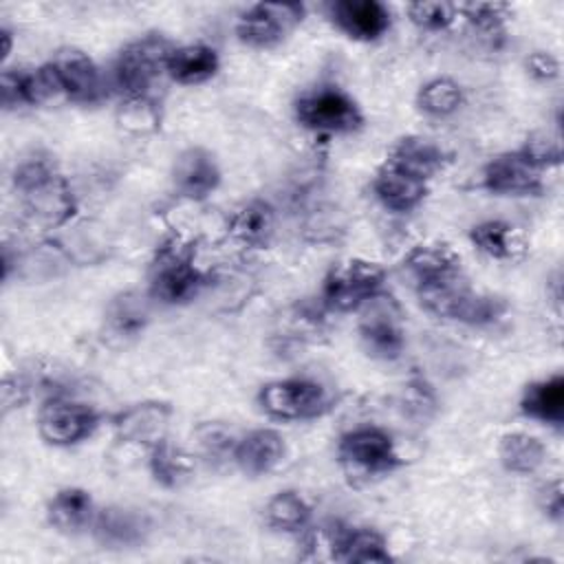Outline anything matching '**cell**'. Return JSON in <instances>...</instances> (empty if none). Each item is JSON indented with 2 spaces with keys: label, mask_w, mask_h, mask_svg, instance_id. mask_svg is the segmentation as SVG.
I'll list each match as a JSON object with an SVG mask.
<instances>
[{
  "label": "cell",
  "mask_w": 564,
  "mask_h": 564,
  "mask_svg": "<svg viewBox=\"0 0 564 564\" xmlns=\"http://www.w3.org/2000/svg\"><path fill=\"white\" fill-rule=\"evenodd\" d=\"M13 185L26 216L44 227L64 225L75 212L66 178L42 159L24 161L13 174Z\"/></svg>",
  "instance_id": "1"
},
{
  "label": "cell",
  "mask_w": 564,
  "mask_h": 564,
  "mask_svg": "<svg viewBox=\"0 0 564 564\" xmlns=\"http://www.w3.org/2000/svg\"><path fill=\"white\" fill-rule=\"evenodd\" d=\"M205 275L194 264V245L181 236L165 238L156 251L150 267V293L165 304H178L192 300Z\"/></svg>",
  "instance_id": "2"
},
{
  "label": "cell",
  "mask_w": 564,
  "mask_h": 564,
  "mask_svg": "<svg viewBox=\"0 0 564 564\" xmlns=\"http://www.w3.org/2000/svg\"><path fill=\"white\" fill-rule=\"evenodd\" d=\"M419 297L430 313L471 326L491 324L507 311L500 297L471 291L458 275L419 286Z\"/></svg>",
  "instance_id": "3"
},
{
  "label": "cell",
  "mask_w": 564,
  "mask_h": 564,
  "mask_svg": "<svg viewBox=\"0 0 564 564\" xmlns=\"http://www.w3.org/2000/svg\"><path fill=\"white\" fill-rule=\"evenodd\" d=\"M172 46L161 35H145L128 44L115 62V84L128 99L148 97L154 79L167 70Z\"/></svg>",
  "instance_id": "4"
},
{
  "label": "cell",
  "mask_w": 564,
  "mask_h": 564,
  "mask_svg": "<svg viewBox=\"0 0 564 564\" xmlns=\"http://www.w3.org/2000/svg\"><path fill=\"white\" fill-rule=\"evenodd\" d=\"M386 271L377 262L348 260L330 269L322 286V302L335 311H352L379 295Z\"/></svg>",
  "instance_id": "5"
},
{
  "label": "cell",
  "mask_w": 564,
  "mask_h": 564,
  "mask_svg": "<svg viewBox=\"0 0 564 564\" xmlns=\"http://www.w3.org/2000/svg\"><path fill=\"white\" fill-rule=\"evenodd\" d=\"M297 121L315 132H352L361 126L357 104L337 86H319L295 101Z\"/></svg>",
  "instance_id": "6"
},
{
  "label": "cell",
  "mask_w": 564,
  "mask_h": 564,
  "mask_svg": "<svg viewBox=\"0 0 564 564\" xmlns=\"http://www.w3.org/2000/svg\"><path fill=\"white\" fill-rule=\"evenodd\" d=\"M258 401L275 419H311L328 408L326 390L311 379H284L267 383Z\"/></svg>",
  "instance_id": "7"
},
{
  "label": "cell",
  "mask_w": 564,
  "mask_h": 564,
  "mask_svg": "<svg viewBox=\"0 0 564 564\" xmlns=\"http://www.w3.org/2000/svg\"><path fill=\"white\" fill-rule=\"evenodd\" d=\"M361 306L366 308L361 313L359 335L366 350L379 359H397L405 346V337L394 302L375 295Z\"/></svg>",
  "instance_id": "8"
},
{
  "label": "cell",
  "mask_w": 564,
  "mask_h": 564,
  "mask_svg": "<svg viewBox=\"0 0 564 564\" xmlns=\"http://www.w3.org/2000/svg\"><path fill=\"white\" fill-rule=\"evenodd\" d=\"M97 427V412L79 401L51 399L40 412V434L53 445L84 441Z\"/></svg>",
  "instance_id": "9"
},
{
  "label": "cell",
  "mask_w": 564,
  "mask_h": 564,
  "mask_svg": "<svg viewBox=\"0 0 564 564\" xmlns=\"http://www.w3.org/2000/svg\"><path fill=\"white\" fill-rule=\"evenodd\" d=\"M304 7L302 4H256L251 7L238 22V37L258 48L273 46L282 40V35L302 20Z\"/></svg>",
  "instance_id": "10"
},
{
  "label": "cell",
  "mask_w": 564,
  "mask_h": 564,
  "mask_svg": "<svg viewBox=\"0 0 564 564\" xmlns=\"http://www.w3.org/2000/svg\"><path fill=\"white\" fill-rule=\"evenodd\" d=\"M339 456L370 474L390 471L399 465V454L390 434L379 427H357L341 436Z\"/></svg>",
  "instance_id": "11"
},
{
  "label": "cell",
  "mask_w": 564,
  "mask_h": 564,
  "mask_svg": "<svg viewBox=\"0 0 564 564\" xmlns=\"http://www.w3.org/2000/svg\"><path fill=\"white\" fill-rule=\"evenodd\" d=\"M482 183L494 194H538L542 189V170L518 150L489 161L482 174Z\"/></svg>",
  "instance_id": "12"
},
{
  "label": "cell",
  "mask_w": 564,
  "mask_h": 564,
  "mask_svg": "<svg viewBox=\"0 0 564 564\" xmlns=\"http://www.w3.org/2000/svg\"><path fill=\"white\" fill-rule=\"evenodd\" d=\"M2 106L15 108L24 104H42L62 93L53 64H44L35 70H4L2 73Z\"/></svg>",
  "instance_id": "13"
},
{
  "label": "cell",
  "mask_w": 564,
  "mask_h": 564,
  "mask_svg": "<svg viewBox=\"0 0 564 564\" xmlns=\"http://www.w3.org/2000/svg\"><path fill=\"white\" fill-rule=\"evenodd\" d=\"M170 419H172V410L167 403L145 401L119 412L115 416V432L123 441L152 447L154 443L165 438Z\"/></svg>",
  "instance_id": "14"
},
{
  "label": "cell",
  "mask_w": 564,
  "mask_h": 564,
  "mask_svg": "<svg viewBox=\"0 0 564 564\" xmlns=\"http://www.w3.org/2000/svg\"><path fill=\"white\" fill-rule=\"evenodd\" d=\"M51 64L66 97L75 101H95L101 95L99 70L86 53L77 48H62Z\"/></svg>",
  "instance_id": "15"
},
{
  "label": "cell",
  "mask_w": 564,
  "mask_h": 564,
  "mask_svg": "<svg viewBox=\"0 0 564 564\" xmlns=\"http://www.w3.org/2000/svg\"><path fill=\"white\" fill-rule=\"evenodd\" d=\"M330 18L355 40H377L390 26V11L377 0H339L330 4Z\"/></svg>",
  "instance_id": "16"
},
{
  "label": "cell",
  "mask_w": 564,
  "mask_h": 564,
  "mask_svg": "<svg viewBox=\"0 0 564 564\" xmlns=\"http://www.w3.org/2000/svg\"><path fill=\"white\" fill-rule=\"evenodd\" d=\"M218 183L220 170L207 150L189 148L176 159L174 185L183 196L192 200H203L218 187Z\"/></svg>",
  "instance_id": "17"
},
{
  "label": "cell",
  "mask_w": 564,
  "mask_h": 564,
  "mask_svg": "<svg viewBox=\"0 0 564 564\" xmlns=\"http://www.w3.org/2000/svg\"><path fill=\"white\" fill-rule=\"evenodd\" d=\"M93 533L104 546H110V549L134 546L143 542L148 533V520L132 509L108 507L95 513Z\"/></svg>",
  "instance_id": "18"
},
{
  "label": "cell",
  "mask_w": 564,
  "mask_h": 564,
  "mask_svg": "<svg viewBox=\"0 0 564 564\" xmlns=\"http://www.w3.org/2000/svg\"><path fill=\"white\" fill-rule=\"evenodd\" d=\"M372 189H375L377 198L392 212L414 209L427 192L423 178L412 176L392 163H386L377 172V176L372 181Z\"/></svg>",
  "instance_id": "19"
},
{
  "label": "cell",
  "mask_w": 564,
  "mask_h": 564,
  "mask_svg": "<svg viewBox=\"0 0 564 564\" xmlns=\"http://www.w3.org/2000/svg\"><path fill=\"white\" fill-rule=\"evenodd\" d=\"M284 456V441L275 430H253L234 447V460L247 474H267Z\"/></svg>",
  "instance_id": "20"
},
{
  "label": "cell",
  "mask_w": 564,
  "mask_h": 564,
  "mask_svg": "<svg viewBox=\"0 0 564 564\" xmlns=\"http://www.w3.org/2000/svg\"><path fill=\"white\" fill-rule=\"evenodd\" d=\"M328 546L333 557L341 562H388L390 553L386 540L372 529H330Z\"/></svg>",
  "instance_id": "21"
},
{
  "label": "cell",
  "mask_w": 564,
  "mask_h": 564,
  "mask_svg": "<svg viewBox=\"0 0 564 564\" xmlns=\"http://www.w3.org/2000/svg\"><path fill=\"white\" fill-rule=\"evenodd\" d=\"M405 267L423 286L458 275L460 258L447 245H419L408 253Z\"/></svg>",
  "instance_id": "22"
},
{
  "label": "cell",
  "mask_w": 564,
  "mask_h": 564,
  "mask_svg": "<svg viewBox=\"0 0 564 564\" xmlns=\"http://www.w3.org/2000/svg\"><path fill=\"white\" fill-rule=\"evenodd\" d=\"M46 516L55 529L64 533H77L95 520L93 498L84 489L66 487L51 498Z\"/></svg>",
  "instance_id": "23"
},
{
  "label": "cell",
  "mask_w": 564,
  "mask_h": 564,
  "mask_svg": "<svg viewBox=\"0 0 564 564\" xmlns=\"http://www.w3.org/2000/svg\"><path fill=\"white\" fill-rule=\"evenodd\" d=\"M388 163L425 181L443 167L445 156H443V150L432 141L421 137H405L392 148Z\"/></svg>",
  "instance_id": "24"
},
{
  "label": "cell",
  "mask_w": 564,
  "mask_h": 564,
  "mask_svg": "<svg viewBox=\"0 0 564 564\" xmlns=\"http://www.w3.org/2000/svg\"><path fill=\"white\" fill-rule=\"evenodd\" d=\"M522 412L542 423L562 425L564 421V379L553 375L551 379L531 383L522 397Z\"/></svg>",
  "instance_id": "25"
},
{
  "label": "cell",
  "mask_w": 564,
  "mask_h": 564,
  "mask_svg": "<svg viewBox=\"0 0 564 564\" xmlns=\"http://www.w3.org/2000/svg\"><path fill=\"white\" fill-rule=\"evenodd\" d=\"M273 225L275 216L271 205L264 200H251L236 209V214L229 220V234L247 247H262L269 242Z\"/></svg>",
  "instance_id": "26"
},
{
  "label": "cell",
  "mask_w": 564,
  "mask_h": 564,
  "mask_svg": "<svg viewBox=\"0 0 564 564\" xmlns=\"http://www.w3.org/2000/svg\"><path fill=\"white\" fill-rule=\"evenodd\" d=\"M218 70V55L212 46L189 44L174 48L167 59V73L181 84H200Z\"/></svg>",
  "instance_id": "27"
},
{
  "label": "cell",
  "mask_w": 564,
  "mask_h": 564,
  "mask_svg": "<svg viewBox=\"0 0 564 564\" xmlns=\"http://www.w3.org/2000/svg\"><path fill=\"white\" fill-rule=\"evenodd\" d=\"M150 471L156 482L165 487H178L189 478L192 460L181 447L163 438L150 447Z\"/></svg>",
  "instance_id": "28"
},
{
  "label": "cell",
  "mask_w": 564,
  "mask_h": 564,
  "mask_svg": "<svg viewBox=\"0 0 564 564\" xmlns=\"http://www.w3.org/2000/svg\"><path fill=\"white\" fill-rule=\"evenodd\" d=\"M544 456L546 449L535 436L513 432L500 441V460L509 471L531 474L544 463Z\"/></svg>",
  "instance_id": "29"
},
{
  "label": "cell",
  "mask_w": 564,
  "mask_h": 564,
  "mask_svg": "<svg viewBox=\"0 0 564 564\" xmlns=\"http://www.w3.org/2000/svg\"><path fill=\"white\" fill-rule=\"evenodd\" d=\"M108 328L119 337H134L148 322L145 302L137 293H123L108 306Z\"/></svg>",
  "instance_id": "30"
},
{
  "label": "cell",
  "mask_w": 564,
  "mask_h": 564,
  "mask_svg": "<svg viewBox=\"0 0 564 564\" xmlns=\"http://www.w3.org/2000/svg\"><path fill=\"white\" fill-rule=\"evenodd\" d=\"M267 520L280 531H300L311 518V509L295 491H280L267 505Z\"/></svg>",
  "instance_id": "31"
},
{
  "label": "cell",
  "mask_w": 564,
  "mask_h": 564,
  "mask_svg": "<svg viewBox=\"0 0 564 564\" xmlns=\"http://www.w3.org/2000/svg\"><path fill=\"white\" fill-rule=\"evenodd\" d=\"M513 236H516L513 227L502 220H487L471 229L474 245L491 258H511L513 251L518 249V242Z\"/></svg>",
  "instance_id": "32"
},
{
  "label": "cell",
  "mask_w": 564,
  "mask_h": 564,
  "mask_svg": "<svg viewBox=\"0 0 564 564\" xmlns=\"http://www.w3.org/2000/svg\"><path fill=\"white\" fill-rule=\"evenodd\" d=\"M463 101L460 86L449 77H436L427 82L419 93V106L436 117H445L454 112Z\"/></svg>",
  "instance_id": "33"
},
{
  "label": "cell",
  "mask_w": 564,
  "mask_h": 564,
  "mask_svg": "<svg viewBox=\"0 0 564 564\" xmlns=\"http://www.w3.org/2000/svg\"><path fill=\"white\" fill-rule=\"evenodd\" d=\"M119 123L134 134L152 132L159 126V110L148 97H134L121 104Z\"/></svg>",
  "instance_id": "34"
},
{
  "label": "cell",
  "mask_w": 564,
  "mask_h": 564,
  "mask_svg": "<svg viewBox=\"0 0 564 564\" xmlns=\"http://www.w3.org/2000/svg\"><path fill=\"white\" fill-rule=\"evenodd\" d=\"M463 13L485 37H498L502 33V22L509 13V7L500 2H474L463 7Z\"/></svg>",
  "instance_id": "35"
},
{
  "label": "cell",
  "mask_w": 564,
  "mask_h": 564,
  "mask_svg": "<svg viewBox=\"0 0 564 564\" xmlns=\"http://www.w3.org/2000/svg\"><path fill=\"white\" fill-rule=\"evenodd\" d=\"M410 20L425 31H443L456 18V7L449 2H412L408 7Z\"/></svg>",
  "instance_id": "36"
},
{
  "label": "cell",
  "mask_w": 564,
  "mask_h": 564,
  "mask_svg": "<svg viewBox=\"0 0 564 564\" xmlns=\"http://www.w3.org/2000/svg\"><path fill=\"white\" fill-rule=\"evenodd\" d=\"M520 152L540 170L560 163V143L546 134H535L524 141Z\"/></svg>",
  "instance_id": "37"
},
{
  "label": "cell",
  "mask_w": 564,
  "mask_h": 564,
  "mask_svg": "<svg viewBox=\"0 0 564 564\" xmlns=\"http://www.w3.org/2000/svg\"><path fill=\"white\" fill-rule=\"evenodd\" d=\"M234 436L231 432H227L223 425H203L198 430V443H200V449L207 458H223L227 454L234 456V447L236 443H231Z\"/></svg>",
  "instance_id": "38"
},
{
  "label": "cell",
  "mask_w": 564,
  "mask_h": 564,
  "mask_svg": "<svg viewBox=\"0 0 564 564\" xmlns=\"http://www.w3.org/2000/svg\"><path fill=\"white\" fill-rule=\"evenodd\" d=\"M538 502L542 507V511L555 520L562 518L564 511V494H562V482L560 480H551L546 482L540 494H538Z\"/></svg>",
  "instance_id": "39"
},
{
  "label": "cell",
  "mask_w": 564,
  "mask_h": 564,
  "mask_svg": "<svg viewBox=\"0 0 564 564\" xmlns=\"http://www.w3.org/2000/svg\"><path fill=\"white\" fill-rule=\"evenodd\" d=\"M527 68L535 79H542V82L555 79L560 73V64L551 53H533L527 59Z\"/></svg>",
  "instance_id": "40"
},
{
  "label": "cell",
  "mask_w": 564,
  "mask_h": 564,
  "mask_svg": "<svg viewBox=\"0 0 564 564\" xmlns=\"http://www.w3.org/2000/svg\"><path fill=\"white\" fill-rule=\"evenodd\" d=\"M405 403L412 412L425 416V410L427 408H434V397L432 392L427 390V386L423 381H414L408 386V397H405Z\"/></svg>",
  "instance_id": "41"
},
{
  "label": "cell",
  "mask_w": 564,
  "mask_h": 564,
  "mask_svg": "<svg viewBox=\"0 0 564 564\" xmlns=\"http://www.w3.org/2000/svg\"><path fill=\"white\" fill-rule=\"evenodd\" d=\"M2 42H4V46H2V57H7L9 51H11V33H9L7 29H2Z\"/></svg>",
  "instance_id": "42"
}]
</instances>
